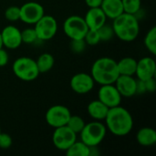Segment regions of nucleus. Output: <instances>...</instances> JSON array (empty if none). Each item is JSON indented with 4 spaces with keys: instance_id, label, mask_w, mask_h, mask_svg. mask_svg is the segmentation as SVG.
Here are the masks:
<instances>
[{
    "instance_id": "f257e3e1",
    "label": "nucleus",
    "mask_w": 156,
    "mask_h": 156,
    "mask_svg": "<svg viewBox=\"0 0 156 156\" xmlns=\"http://www.w3.org/2000/svg\"><path fill=\"white\" fill-rule=\"evenodd\" d=\"M105 121L106 128L115 136L128 135L133 127V119L128 110L121 105L109 109Z\"/></svg>"
},
{
    "instance_id": "f03ea898",
    "label": "nucleus",
    "mask_w": 156,
    "mask_h": 156,
    "mask_svg": "<svg viewBox=\"0 0 156 156\" xmlns=\"http://www.w3.org/2000/svg\"><path fill=\"white\" fill-rule=\"evenodd\" d=\"M112 28L114 35L124 42L135 40L140 32V25L136 15L122 13L113 19Z\"/></svg>"
},
{
    "instance_id": "7ed1b4c3",
    "label": "nucleus",
    "mask_w": 156,
    "mask_h": 156,
    "mask_svg": "<svg viewBox=\"0 0 156 156\" xmlns=\"http://www.w3.org/2000/svg\"><path fill=\"white\" fill-rule=\"evenodd\" d=\"M90 75L94 81L100 85L113 84L120 75L117 61L108 57L96 59L92 64Z\"/></svg>"
},
{
    "instance_id": "20e7f679",
    "label": "nucleus",
    "mask_w": 156,
    "mask_h": 156,
    "mask_svg": "<svg viewBox=\"0 0 156 156\" xmlns=\"http://www.w3.org/2000/svg\"><path fill=\"white\" fill-rule=\"evenodd\" d=\"M107 133L106 126L101 121H93L85 123L82 131L80 133V141L87 144L89 147L98 146L105 138Z\"/></svg>"
},
{
    "instance_id": "39448f33",
    "label": "nucleus",
    "mask_w": 156,
    "mask_h": 156,
    "mask_svg": "<svg viewBox=\"0 0 156 156\" xmlns=\"http://www.w3.org/2000/svg\"><path fill=\"white\" fill-rule=\"evenodd\" d=\"M12 69L16 77L24 81H32L39 75L36 60L28 57L16 58L12 65Z\"/></svg>"
},
{
    "instance_id": "423d86ee",
    "label": "nucleus",
    "mask_w": 156,
    "mask_h": 156,
    "mask_svg": "<svg viewBox=\"0 0 156 156\" xmlns=\"http://www.w3.org/2000/svg\"><path fill=\"white\" fill-rule=\"evenodd\" d=\"M89 27L84 20V17L80 16H70L63 24V31L68 37L73 39H83Z\"/></svg>"
},
{
    "instance_id": "0eeeda50",
    "label": "nucleus",
    "mask_w": 156,
    "mask_h": 156,
    "mask_svg": "<svg viewBox=\"0 0 156 156\" xmlns=\"http://www.w3.org/2000/svg\"><path fill=\"white\" fill-rule=\"evenodd\" d=\"M34 29L38 40H49L54 37L58 31V23L54 16L44 15L36 24H34Z\"/></svg>"
},
{
    "instance_id": "6e6552de",
    "label": "nucleus",
    "mask_w": 156,
    "mask_h": 156,
    "mask_svg": "<svg viewBox=\"0 0 156 156\" xmlns=\"http://www.w3.org/2000/svg\"><path fill=\"white\" fill-rule=\"evenodd\" d=\"M71 113L68 107L64 105H53L46 112L47 123L55 128L61 127L67 124Z\"/></svg>"
},
{
    "instance_id": "1a4fd4ad",
    "label": "nucleus",
    "mask_w": 156,
    "mask_h": 156,
    "mask_svg": "<svg viewBox=\"0 0 156 156\" xmlns=\"http://www.w3.org/2000/svg\"><path fill=\"white\" fill-rule=\"evenodd\" d=\"M75 141H77V134L68 126L64 125L55 128L52 135V142L57 149L66 151Z\"/></svg>"
},
{
    "instance_id": "9d476101",
    "label": "nucleus",
    "mask_w": 156,
    "mask_h": 156,
    "mask_svg": "<svg viewBox=\"0 0 156 156\" xmlns=\"http://www.w3.org/2000/svg\"><path fill=\"white\" fill-rule=\"evenodd\" d=\"M45 15L44 7L37 2H27L20 6V19L26 24L34 25Z\"/></svg>"
},
{
    "instance_id": "9b49d317",
    "label": "nucleus",
    "mask_w": 156,
    "mask_h": 156,
    "mask_svg": "<svg viewBox=\"0 0 156 156\" xmlns=\"http://www.w3.org/2000/svg\"><path fill=\"white\" fill-rule=\"evenodd\" d=\"M122 95L116 89L113 84H105L101 85V88L98 91V100L104 103L108 108H113L121 105Z\"/></svg>"
},
{
    "instance_id": "f8f14e48",
    "label": "nucleus",
    "mask_w": 156,
    "mask_h": 156,
    "mask_svg": "<svg viewBox=\"0 0 156 156\" xmlns=\"http://www.w3.org/2000/svg\"><path fill=\"white\" fill-rule=\"evenodd\" d=\"M95 81L90 74L80 72L72 76L70 80L71 90L78 94H86L92 90Z\"/></svg>"
},
{
    "instance_id": "ddd939ff",
    "label": "nucleus",
    "mask_w": 156,
    "mask_h": 156,
    "mask_svg": "<svg viewBox=\"0 0 156 156\" xmlns=\"http://www.w3.org/2000/svg\"><path fill=\"white\" fill-rule=\"evenodd\" d=\"M3 47L8 49H16L22 44L21 31L15 26H6L0 32Z\"/></svg>"
},
{
    "instance_id": "4468645a",
    "label": "nucleus",
    "mask_w": 156,
    "mask_h": 156,
    "mask_svg": "<svg viewBox=\"0 0 156 156\" xmlns=\"http://www.w3.org/2000/svg\"><path fill=\"white\" fill-rule=\"evenodd\" d=\"M156 73V64L154 59L151 57H144L140 60H137L135 75L138 80H147L151 78H154Z\"/></svg>"
},
{
    "instance_id": "2eb2a0df",
    "label": "nucleus",
    "mask_w": 156,
    "mask_h": 156,
    "mask_svg": "<svg viewBox=\"0 0 156 156\" xmlns=\"http://www.w3.org/2000/svg\"><path fill=\"white\" fill-rule=\"evenodd\" d=\"M136 81L133 76L119 75L114 85L122 97L130 98L136 94Z\"/></svg>"
},
{
    "instance_id": "dca6fc26",
    "label": "nucleus",
    "mask_w": 156,
    "mask_h": 156,
    "mask_svg": "<svg viewBox=\"0 0 156 156\" xmlns=\"http://www.w3.org/2000/svg\"><path fill=\"white\" fill-rule=\"evenodd\" d=\"M106 16L101 7H92L88 10L84 16V20L89 29L98 30L106 23Z\"/></svg>"
},
{
    "instance_id": "f3484780",
    "label": "nucleus",
    "mask_w": 156,
    "mask_h": 156,
    "mask_svg": "<svg viewBox=\"0 0 156 156\" xmlns=\"http://www.w3.org/2000/svg\"><path fill=\"white\" fill-rule=\"evenodd\" d=\"M107 18L114 19L123 13L122 0H102L100 6Z\"/></svg>"
},
{
    "instance_id": "a211bd4d",
    "label": "nucleus",
    "mask_w": 156,
    "mask_h": 156,
    "mask_svg": "<svg viewBox=\"0 0 156 156\" xmlns=\"http://www.w3.org/2000/svg\"><path fill=\"white\" fill-rule=\"evenodd\" d=\"M109 109L110 108H108L100 100H95L89 103L87 112L88 114L95 121H103L107 116Z\"/></svg>"
},
{
    "instance_id": "6ab92c4d",
    "label": "nucleus",
    "mask_w": 156,
    "mask_h": 156,
    "mask_svg": "<svg viewBox=\"0 0 156 156\" xmlns=\"http://www.w3.org/2000/svg\"><path fill=\"white\" fill-rule=\"evenodd\" d=\"M136 140L142 146H152L156 144V132L150 127L140 129L136 134Z\"/></svg>"
},
{
    "instance_id": "aec40b11",
    "label": "nucleus",
    "mask_w": 156,
    "mask_h": 156,
    "mask_svg": "<svg viewBox=\"0 0 156 156\" xmlns=\"http://www.w3.org/2000/svg\"><path fill=\"white\" fill-rule=\"evenodd\" d=\"M137 60L131 57H125L117 61V68L120 75L134 76L136 71Z\"/></svg>"
},
{
    "instance_id": "412c9836",
    "label": "nucleus",
    "mask_w": 156,
    "mask_h": 156,
    "mask_svg": "<svg viewBox=\"0 0 156 156\" xmlns=\"http://www.w3.org/2000/svg\"><path fill=\"white\" fill-rule=\"evenodd\" d=\"M36 63H37L39 73H46L51 70V69L53 68L55 64V59L51 54L43 53L37 58V59L36 60Z\"/></svg>"
},
{
    "instance_id": "4be33fe9",
    "label": "nucleus",
    "mask_w": 156,
    "mask_h": 156,
    "mask_svg": "<svg viewBox=\"0 0 156 156\" xmlns=\"http://www.w3.org/2000/svg\"><path fill=\"white\" fill-rule=\"evenodd\" d=\"M65 152L68 156H90V147L81 141H75Z\"/></svg>"
},
{
    "instance_id": "5701e85b",
    "label": "nucleus",
    "mask_w": 156,
    "mask_h": 156,
    "mask_svg": "<svg viewBox=\"0 0 156 156\" xmlns=\"http://www.w3.org/2000/svg\"><path fill=\"white\" fill-rule=\"evenodd\" d=\"M144 45L147 50L153 55L156 54V27H153L144 37Z\"/></svg>"
},
{
    "instance_id": "b1692460",
    "label": "nucleus",
    "mask_w": 156,
    "mask_h": 156,
    "mask_svg": "<svg viewBox=\"0 0 156 156\" xmlns=\"http://www.w3.org/2000/svg\"><path fill=\"white\" fill-rule=\"evenodd\" d=\"M66 126H68L72 132H74L76 134L80 133L83 127L85 126V122L84 120L78 115H70Z\"/></svg>"
},
{
    "instance_id": "393cba45",
    "label": "nucleus",
    "mask_w": 156,
    "mask_h": 156,
    "mask_svg": "<svg viewBox=\"0 0 156 156\" xmlns=\"http://www.w3.org/2000/svg\"><path fill=\"white\" fill-rule=\"evenodd\" d=\"M123 12L136 15L140 10L142 6V0H122Z\"/></svg>"
},
{
    "instance_id": "a878e982",
    "label": "nucleus",
    "mask_w": 156,
    "mask_h": 156,
    "mask_svg": "<svg viewBox=\"0 0 156 156\" xmlns=\"http://www.w3.org/2000/svg\"><path fill=\"white\" fill-rule=\"evenodd\" d=\"M98 33H99L101 41H109L115 36L112 27L110 25H107L106 23L98 29Z\"/></svg>"
},
{
    "instance_id": "bb28decb",
    "label": "nucleus",
    "mask_w": 156,
    "mask_h": 156,
    "mask_svg": "<svg viewBox=\"0 0 156 156\" xmlns=\"http://www.w3.org/2000/svg\"><path fill=\"white\" fill-rule=\"evenodd\" d=\"M21 38H22V43H26V44H32L37 40H38L34 27H27L23 31H21Z\"/></svg>"
},
{
    "instance_id": "cd10ccee",
    "label": "nucleus",
    "mask_w": 156,
    "mask_h": 156,
    "mask_svg": "<svg viewBox=\"0 0 156 156\" xmlns=\"http://www.w3.org/2000/svg\"><path fill=\"white\" fill-rule=\"evenodd\" d=\"M5 17L10 21L15 22L20 19V7L16 5H11L7 7L5 11Z\"/></svg>"
},
{
    "instance_id": "c85d7f7f",
    "label": "nucleus",
    "mask_w": 156,
    "mask_h": 156,
    "mask_svg": "<svg viewBox=\"0 0 156 156\" xmlns=\"http://www.w3.org/2000/svg\"><path fill=\"white\" fill-rule=\"evenodd\" d=\"M83 39L87 45H90V46L97 45L99 42H101L98 30H94V29H89Z\"/></svg>"
},
{
    "instance_id": "c756f323",
    "label": "nucleus",
    "mask_w": 156,
    "mask_h": 156,
    "mask_svg": "<svg viewBox=\"0 0 156 156\" xmlns=\"http://www.w3.org/2000/svg\"><path fill=\"white\" fill-rule=\"evenodd\" d=\"M86 42L84 39H73L71 40V48L76 53H80L85 49Z\"/></svg>"
},
{
    "instance_id": "7c9ffc66",
    "label": "nucleus",
    "mask_w": 156,
    "mask_h": 156,
    "mask_svg": "<svg viewBox=\"0 0 156 156\" xmlns=\"http://www.w3.org/2000/svg\"><path fill=\"white\" fill-rule=\"evenodd\" d=\"M12 145V138L9 134L1 133H0V148L8 149Z\"/></svg>"
},
{
    "instance_id": "2f4dec72",
    "label": "nucleus",
    "mask_w": 156,
    "mask_h": 156,
    "mask_svg": "<svg viewBox=\"0 0 156 156\" xmlns=\"http://www.w3.org/2000/svg\"><path fill=\"white\" fill-rule=\"evenodd\" d=\"M145 83L146 92H154L156 90V81L154 78H151L147 80H144Z\"/></svg>"
},
{
    "instance_id": "473e14b6",
    "label": "nucleus",
    "mask_w": 156,
    "mask_h": 156,
    "mask_svg": "<svg viewBox=\"0 0 156 156\" xmlns=\"http://www.w3.org/2000/svg\"><path fill=\"white\" fill-rule=\"evenodd\" d=\"M9 56L6 50H5L3 48H0V67H4L8 63Z\"/></svg>"
},
{
    "instance_id": "72a5a7b5",
    "label": "nucleus",
    "mask_w": 156,
    "mask_h": 156,
    "mask_svg": "<svg viewBox=\"0 0 156 156\" xmlns=\"http://www.w3.org/2000/svg\"><path fill=\"white\" fill-rule=\"evenodd\" d=\"M146 92L145 83L144 80H137L136 81V94H144Z\"/></svg>"
},
{
    "instance_id": "f704fd0d",
    "label": "nucleus",
    "mask_w": 156,
    "mask_h": 156,
    "mask_svg": "<svg viewBox=\"0 0 156 156\" xmlns=\"http://www.w3.org/2000/svg\"><path fill=\"white\" fill-rule=\"evenodd\" d=\"M85 3L90 8L100 7L102 3V0H85Z\"/></svg>"
},
{
    "instance_id": "c9c22d12",
    "label": "nucleus",
    "mask_w": 156,
    "mask_h": 156,
    "mask_svg": "<svg viewBox=\"0 0 156 156\" xmlns=\"http://www.w3.org/2000/svg\"><path fill=\"white\" fill-rule=\"evenodd\" d=\"M3 48V41H2V37H1V33H0V48Z\"/></svg>"
},
{
    "instance_id": "e433bc0d",
    "label": "nucleus",
    "mask_w": 156,
    "mask_h": 156,
    "mask_svg": "<svg viewBox=\"0 0 156 156\" xmlns=\"http://www.w3.org/2000/svg\"><path fill=\"white\" fill-rule=\"evenodd\" d=\"M2 133V132H1V128H0V133Z\"/></svg>"
}]
</instances>
